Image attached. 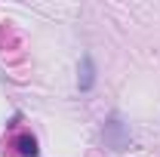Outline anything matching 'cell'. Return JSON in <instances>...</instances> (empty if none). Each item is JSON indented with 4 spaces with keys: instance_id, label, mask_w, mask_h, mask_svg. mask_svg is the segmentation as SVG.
Returning <instances> with one entry per match:
<instances>
[{
    "instance_id": "1",
    "label": "cell",
    "mask_w": 160,
    "mask_h": 157,
    "mask_svg": "<svg viewBox=\"0 0 160 157\" xmlns=\"http://www.w3.org/2000/svg\"><path fill=\"white\" fill-rule=\"evenodd\" d=\"M102 136H105V145H108L111 151H126V148H129V142H132V133H129V126L123 123L120 114H111V117L105 120Z\"/></svg>"
},
{
    "instance_id": "2",
    "label": "cell",
    "mask_w": 160,
    "mask_h": 157,
    "mask_svg": "<svg viewBox=\"0 0 160 157\" xmlns=\"http://www.w3.org/2000/svg\"><path fill=\"white\" fill-rule=\"evenodd\" d=\"M77 86L83 93H89L96 86V65H92V56H83L80 59V68H77Z\"/></svg>"
},
{
    "instance_id": "3",
    "label": "cell",
    "mask_w": 160,
    "mask_h": 157,
    "mask_svg": "<svg viewBox=\"0 0 160 157\" xmlns=\"http://www.w3.org/2000/svg\"><path fill=\"white\" fill-rule=\"evenodd\" d=\"M19 151H22V154H28V157H34V154H37V145H34V139L22 136V139H19Z\"/></svg>"
}]
</instances>
